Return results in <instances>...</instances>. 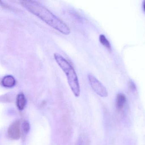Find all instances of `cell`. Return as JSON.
Here are the masks:
<instances>
[{
  "label": "cell",
  "instance_id": "obj_1",
  "mask_svg": "<svg viewBox=\"0 0 145 145\" xmlns=\"http://www.w3.org/2000/svg\"><path fill=\"white\" fill-rule=\"evenodd\" d=\"M21 4L28 11L54 29L65 35L70 33V29L68 26L39 1L26 0L21 1Z\"/></svg>",
  "mask_w": 145,
  "mask_h": 145
},
{
  "label": "cell",
  "instance_id": "obj_2",
  "mask_svg": "<svg viewBox=\"0 0 145 145\" xmlns=\"http://www.w3.org/2000/svg\"><path fill=\"white\" fill-rule=\"evenodd\" d=\"M54 57L58 66L66 74L68 83L74 95L77 97L79 96L80 92V86L74 69L67 60L61 54L55 53Z\"/></svg>",
  "mask_w": 145,
  "mask_h": 145
},
{
  "label": "cell",
  "instance_id": "obj_3",
  "mask_svg": "<svg viewBox=\"0 0 145 145\" xmlns=\"http://www.w3.org/2000/svg\"><path fill=\"white\" fill-rule=\"evenodd\" d=\"M88 78L91 88L97 94L102 97L108 96V94L106 87L94 75L89 74Z\"/></svg>",
  "mask_w": 145,
  "mask_h": 145
},
{
  "label": "cell",
  "instance_id": "obj_4",
  "mask_svg": "<svg viewBox=\"0 0 145 145\" xmlns=\"http://www.w3.org/2000/svg\"><path fill=\"white\" fill-rule=\"evenodd\" d=\"M9 137L13 140H18L21 137L20 122L16 120L13 122L9 126L8 129Z\"/></svg>",
  "mask_w": 145,
  "mask_h": 145
},
{
  "label": "cell",
  "instance_id": "obj_5",
  "mask_svg": "<svg viewBox=\"0 0 145 145\" xmlns=\"http://www.w3.org/2000/svg\"><path fill=\"white\" fill-rule=\"evenodd\" d=\"M16 80L15 78L11 75L5 76L1 80V84L6 88H12L15 86Z\"/></svg>",
  "mask_w": 145,
  "mask_h": 145
},
{
  "label": "cell",
  "instance_id": "obj_6",
  "mask_svg": "<svg viewBox=\"0 0 145 145\" xmlns=\"http://www.w3.org/2000/svg\"><path fill=\"white\" fill-rule=\"evenodd\" d=\"M126 101V97L124 94L119 93L116 99V107L117 110L120 111L123 108Z\"/></svg>",
  "mask_w": 145,
  "mask_h": 145
},
{
  "label": "cell",
  "instance_id": "obj_7",
  "mask_svg": "<svg viewBox=\"0 0 145 145\" xmlns=\"http://www.w3.org/2000/svg\"><path fill=\"white\" fill-rule=\"evenodd\" d=\"M17 106L20 110H23L27 104V100L24 94L20 93L18 95L16 98Z\"/></svg>",
  "mask_w": 145,
  "mask_h": 145
},
{
  "label": "cell",
  "instance_id": "obj_8",
  "mask_svg": "<svg viewBox=\"0 0 145 145\" xmlns=\"http://www.w3.org/2000/svg\"><path fill=\"white\" fill-rule=\"evenodd\" d=\"M99 40L102 44L106 47L108 50H111V46L108 40L107 39L105 35H101L99 37Z\"/></svg>",
  "mask_w": 145,
  "mask_h": 145
},
{
  "label": "cell",
  "instance_id": "obj_9",
  "mask_svg": "<svg viewBox=\"0 0 145 145\" xmlns=\"http://www.w3.org/2000/svg\"><path fill=\"white\" fill-rule=\"evenodd\" d=\"M22 128L23 130L24 133L26 134L28 133L29 129H30V125H29V122L26 120L24 121L23 123Z\"/></svg>",
  "mask_w": 145,
  "mask_h": 145
},
{
  "label": "cell",
  "instance_id": "obj_10",
  "mask_svg": "<svg viewBox=\"0 0 145 145\" xmlns=\"http://www.w3.org/2000/svg\"><path fill=\"white\" fill-rule=\"evenodd\" d=\"M85 141H84L83 138H80L79 141H78V145H85Z\"/></svg>",
  "mask_w": 145,
  "mask_h": 145
},
{
  "label": "cell",
  "instance_id": "obj_11",
  "mask_svg": "<svg viewBox=\"0 0 145 145\" xmlns=\"http://www.w3.org/2000/svg\"><path fill=\"white\" fill-rule=\"evenodd\" d=\"M131 91H136V86L134 85L133 84H131Z\"/></svg>",
  "mask_w": 145,
  "mask_h": 145
},
{
  "label": "cell",
  "instance_id": "obj_12",
  "mask_svg": "<svg viewBox=\"0 0 145 145\" xmlns=\"http://www.w3.org/2000/svg\"><path fill=\"white\" fill-rule=\"evenodd\" d=\"M143 9L145 11V1H144V3H143Z\"/></svg>",
  "mask_w": 145,
  "mask_h": 145
}]
</instances>
